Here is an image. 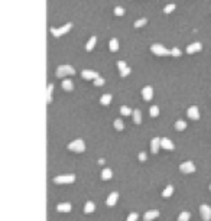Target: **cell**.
<instances>
[{"label": "cell", "instance_id": "1", "mask_svg": "<svg viewBox=\"0 0 211 221\" xmlns=\"http://www.w3.org/2000/svg\"><path fill=\"white\" fill-rule=\"evenodd\" d=\"M74 74H75V69L71 65H59L57 68V72H55V75L58 78H64L67 75H74Z\"/></svg>", "mask_w": 211, "mask_h": 221}, {"label": "cell", "instance_id": "2", "mask_svg": "<svg viewBox=\"0 0 211 221\" xmlns=\"http://www.w3.org/2000/svg\"><path fill=\"white\" fill-rule=\"evenodd\" d=\"M68 150L75 152V153H83L84 150H85V143H84V140H81V139H75L74 142H71L68 145Z\"/></svg>", "mask_w": 211, "mask_h": 221}, {"label": "cell", "instance_id": "3", "mask_svg": "<svg viewBox=\"0 0 211 221\" xmlns=\"http://www.w3.org/2000/svg\"><path fill=\"white\" fill-rule=\"evenodd\" d=\"M75 181V175L69 173V175H59L54 178V182L58 185H65V184H72Z\"/></svg>", "mask_w": 211, "mask_h": 221}, {"label": "cell", "instance_id": "4", "mask_svg": "<svg viewBox=\"0 0 211 221\" xmlns=\"http://www.w3.org/2000/svg\"><path fill=\"white\" fill-rule=\"evenodd\" d=\"M151 51H152V54H155V55H158V56H168V55H171L169 49H166L165 46L161 45V44H153V45L151 46Z\"/></svg>", "mask_w": 211, "mask_h": 221}, {"label": "cell", "instance_id": "5", "mask_svg": "<svg viewBox=\"0 0 211 221\" xmlns=\"http://www.w3.org/2000/svg\"><path fill=\"white\" fill-rule=\"evenodd\" d=\"M72 28V23H67V25H64V26H61V28H51V33H52V36L55 38H61L62 35H65L67 32H69Z\"/></svg>", "mask_w": 211, "mask_h": 221}, {"label": "cell", "instance_id": "6", "mask_svg": "<svg viewBox=\"0 0 211 221\" xmlns=\"http://www.w3.org/2000/svg\"><path fill=\"white\" fill-rule=\"evenodd\" d=\"M179 171L184 172V173H194L195 172V165H194V162L187 161V162H184V163L179 165Z\"/></svg>", "mask_w": 211, "mask_h": 221}, {"label": "cell", "instance_id": "7", "mask_svg": "<svg viewBox=\"0 0 211 221\" xmlns=\"http://www.w3.org/2000/svg\"><path fill=\"white\" fill-rule=\"evenodd\" d=\"M200 214H201V218H203L204 221H210L211 220V207L203 204V205L200 207Z\"/></svg>", "mask_w": 211, "mask_h": 221}, {"label": "cell", "instance_id": "8", "mask_svg": "<svg viewBox=\"0 0 211 221\" xmlns=\"http://www.w3.org/2000/svg\"><path fill=\"white\" fill-rule=\"evenodd\" d=\"M201 49H203V45H201L200 42H194V44H191V45L187 46V49H185V52L187 54H195V52H200Z\"/></svg>", "mask_w": 211, "mask_h": 221}, {"label": "cell", "instance_id": "9", "mask_svg": "<svg viewBox=\"0 0 211 221\" xmlns=\"http://www.w3.org/2000/svg\"><path fill=\"white\" fill-rule=\"evenodd\" d=\"M81 75H83L84 80H93V81L100 77V75L95 71H93V69H83V71H81Z\"/></svg>", "mask_w": 211, "mask_h": 221}, {"label": "cell", "instance_id": "10", "mask_svg": "<svg viewBox=\"0 0 211 221\" xmlns=\"http://www.w3.org/2000/svg\"><path fill=\"white\" fill-rule=\"evenodd\" d=\"M187 114H188L189 119L192 120H198L200 119V110H198V107L197 105H191L188 109V111H187Z\"/></svg>", "mask_w": 211, "mask_h": 221}, {"label": "cell", "instance_id": "11", "mask_svg": "<svg viewBox=\"0 0 211 221\" xmlns=\"http://www.w3.org/2000/svg\"><path fill=\"white\" fill-rule=\"evenodd\" d=\"M117 67H119V69H120L121 77H127V75L130 74V68L126 65L125 61H119V62H117Z\"/></svg>", "mask_w": 211, "mask_h": 221}, {"label": "cell", "instance_id": "12", "mask_svg": "<svg viewBox=\"0 0 211 221\" xmlns=\"http://www.w3.org/2000/svg\"><path fill=\"white\" fill-rule=\"evenodd\" d=\"M142 95H143V100H146V101H151L152 98H153V88H152L151 85L145 87L143 90H142Z\"/></svg>", "mask_w": 211, "mask_h": 221}, {"label": "cell", "instance_id": "13", "mask_svg": "<svg viewBox=\"0 0 211 221\" xmlns=\"http://www.w3.org/2000/svg\"><path fill=\"white\" fill-rule=\"evenodd\" d=\"M161 147L165 150H173L175 149V146H173V143L171 142L168 137H162L161 139Z\"/></svg>", "mask_w": 211, "mask_h": 221}, {"label": "cell", "instance_id": "14", "mask_svg": "<svg viewBox=\"0 0 211 221\" xmlns=\"http://www.w3.org/2000/svg\"><path fill=\"white\" fill-rule=\"evenodd\" d=\"M117 201H119V194H117V192H111V194L109 195L107 201H106V204H107V207H114Z\"/></svg>", "mask_w": 211, "mask_h": 221}, {"label": "cell", "instance_id": "15", "mask_svg": "<svg viewBox=\"0 0 211 221\" xmlns=\"http://www.w3.org/2000/svg\"><path fill=\"white\" fill-rule=\"evenodd\" d=\"M159 147H161V139L153 137L151 140V152H152V153H158Z\"/></svg>", "mask_w": 211, "mask_h": 221}, {"label": "cell", "instance_id": "16", "mask_svg": "<svg viewBox=\"0 0 211 221\" xmlns=\"http://www.w3.org/2000/svg\"><path fill=\"white\" fill-rule=\"evenodd\" d=\"M158 217H159V211L158 210H151L143 215V220L145 221H152V220H155V218H158Z\"/></svg>", "mask_w": 211, "mask_h": 221}, {"label": "cell", "instance_id": "17", "mask_svg": "<svg viewBox=\"0 0 211 221\" xmlns=\"http://www.w3.org/2000/svg\"><path fill=\"white\" fill-rule=\"evenodd\" d=\"M71 204L69 203H62V204H58L57 205V211L58 213H69L71 211Z\"/></svg>", "mask_w": 211, "mask_h": 221}, {"label": "cell", "instance_id": "18", "mask_svg": "<svg viewBox=\"0 0 211 221\" xmlns=\"http://www.w3.org/2000/svg\"><path fill=\"white\" fill-rule=\"evenodd\" d=\"M95 42H97V38H95V36H91L90 39H88V42H87V45H85V49L88 51V52H91V51L94 49Z\"/></svg>", "mask_w": 211, "mask_h": 221}, {"label": "cell", "instance_id": "19", "mask_svg": "<svg viewBox=\"0 0 211 221\" xmlns=\"http://www.w3.org/2000/svg\"><path fill=\"white\" fill-rule=\"evenodd\" d=\"M111 176H113V172H111V169L106 168V169H103V171H101V179H103V181L111 179Z\"/></svg>", "mask_w": 211, "mask_h": 221}, {"label": "cell", "instance_id": "20", "mask_svg": "<svg viewBox=\"0 0 211 221\" xmlns=\"http://www.w3.org/2000/svg\"><path fill=\"white\" fill-rule=\"evenodd\" d=\"M94 210H95L94 203H93V201H87L85 205H84V213H85V214H91Z\"/></svg>", "mask_w": 211, "mask_h": 221}, {"label": "cell", "instance_id": "21", "mask_svg": "<svg viewBox=\"0 0 211 221\" xmlns=\"http://www.w3.org/2000/svg\"><path fill=\"white\" fill-rule=\"evenodd\" d=\"M62 88L65 91H72L74 90V83H72L71 80H64L62 81Z\"/></svg>", "mask_w": 211, "mask_h": 221}, {"label": "cell", "instance_id": "22", "mask_svg": "<svg viewBox=\"0 0 211 221\" xmlns=\"http://www.w3.org/2000/svg\"><path fill=\"white\" fill-rule=\"evenodd\" d=\"M111 94H104V95H101V98H100V103H101L103 105H109L110 103H111Z\"/></svg>", "mask_w": 211, "mask_h": 221}, {"label": "cell", "instance_id": "23", "mask_svg": "<svg viewBox=\"0 0 211 221\" xmlns=\"http://www.w3.org/2000/svg\"><path fill=\"white\" fill-rule=\"evenodd\" d=\"M52 91H54V85L52 84H49L48 90H46V103H48V104L52 103Z\"/></svg>", "mask_w": 211, "mask_h": 221}, {"label": "cell", "instance_id": "24", "mask_svg": "<svg viewBox=\"0 0 211 221\" xmlns=\"http://www.w3.org/2000/svg\"><path fill=\"white\" fill-rule=\"evenodd\" d=\"M109 46H110V51H111V52H117V51H119V41H117V39H111Z\"/></svg>", "mask_w": 211, "mask_h": 221}, {"label": "cell", "instance_id": "25", "mask_svg": "<svg viewBox=\"0 0 211 221\" xmlns=\"http://www.w3.org/2000/svg\"><path fill=\"white\" fill-rule=\"evenodd\" d=\"M189 218H191V214H189L188 211H182V213L178 215V221H189Z\"/></svg>", "mask_w": 211, "mask_h": 221}, {"label": "cell", "instance_id": "26", "mask_svg": "<svg viewBox=\"0 0 211 221\" xmlns=\"http://www.w3.org/2000/svg\"><path fill=\"white\" fill-rule=\"evenodd\" d=\"M133 120H135L136 124L142 123V113H140L139 110H135V111H133Z\"/></svg>", "mask_w": 211, "mask_h": 221}, {"label": "cell", "instance_id": "27", "mask_svg": "<svg viewBox=\"0 0 211 221\" xmlns=\"http://www.w3.org/2000/svg\"><path fill=\"white\" fill-rule=\"evenodd\" d=\"M172 194H173V187H172V185H168V187H166L165 189L162 191V197H165V198L171 197Z\"/></svg>", "mask_w": 211, "mask_h": 221}, {"label": "cell", "instance_id": "28", "mask_svg": "<svg viewBox=\"0 0 211 221\" xmlns=\"http://www.w3.org/2000/svg\"><path fill=\"white\" fill-rule=\"evenodd\" d=\"M175 129H177L178 131H182L187 129V123H185L184 120H178L177 123H175Z\"/></svg>", "mask_w": 211, "mask_h": 221}, {"label": "cell", "instance_id": "29", "mask_svg": "<svg viewBox=\"0 0 211 221\" xmlns=\"http://www.w3.org/2000/svg\"><path fill=\"white\" fill-rule=\"evenodd\" d=\"M114 129L119 131H121L123 129H125V124H123V121H121V119H116L114 120Z\"/></svg>", "mask_w": 211, "mask_h": 221}, {"label": "cell", "instance_id": "30", "mask_svg": "<svg viewBox=\"0 0 211 221\" xmlns=\"http://www.w3.org/2000/svg\"><path fill=\"white\" fill-rule=\"evenodd\" d=\"M149 114H151V117H158L159 116V107L158 105H152L151 109H149Z\"/></svg>", "mask_w": 211, "mask_h": 221}, {"label": "cell", "instance_id": "31", "mask_svg": "<svg viewBox=\"0 0 211 221\" xmlns=\"http://www.w3.org/2000/svg\"><path fill=\"white\" fill-rule=\"evenodd\" d=\"M120 113H121V116H130V114H133V111L129 109L127 105H121Z\"/></svg>", "mask_w": 211, "mask_h": 221}, {"label": "cell", "instance_id": "32", "mask_svg": "<svg viewBox=\"0 0 211 221\" xmlns=\"http://www.w3.org/2000/svg\"><path fill=\"white\" fill-rule=\"evenodd\" d=\"M147 23V19H139V20H136L135 22V28H142V26H145Z\"/></svg>", "mask_w": 211, "mask_h": 221}, {"label": "cell", "instance_id": "33", "mask_svg": "<svg viewBox=\"0 0 211 221\" xmlns=\"http://www.w3.org/2000/svg\"><path fill=\"white\" fill-rule=\"evenodd\" d=\"M173 10H175V4L171 3V4H168V6H165V9H163V13L169 15L171 12H173Z\"/></svg>", "mask_w": 211, "mask_h": 221}, {"label": "cell", "instance_id": "34", "mask_svg": "<svg viewBox=\"0 0 211 221\" xmlns=\"http://www.w3.org/2000/svg\"><path fill=\"white\" fill-rule=\"evenodd\" d=\"M137 218H139V214L137 213H130L127 215V220L126 221H137Z\"/></svg>", "mask_w": 211, "mask_h": 221}, {"label": "cell", "instance_id": "35", "mask_svg": "<svg viewBox=\"0 0 211 221\" xmlns=\"http://www.w3.org/2000/svg\"><path fill=\"white\" fill-rule=\"evenodd\" d=\"M114 15H116V16H123V15H125V9L119 8V6H117V8H114Z\"/></svg>", "mask_w": 211, "mask_h": 221}, {"label": "cell", "instance_id": "36", "mask_svg": "<svg viewBox=\"0 0 211 221\" xmlns=\"http://www.w3.org/2000/svg\"><path fill=\"white\" fill-rule=\"evenodd\" d=\"M93 83H94V85L101 87L103 84H104V78H101V77H98V78H95L94 81H93Z\"/></svg>", "mask_w": 211, "mask_h": 221}, {"label": "cell", "instance_id": "37", "mask_svg": "<svg viewBox=\"0 0 211 221\" xmlns=\"http://www.w3.org/2000/svg\"><path fill=\"white\" fill-rule=\"evenodd\" d=\"M171 55L172 56H181V51H179L178 48H173L172 51H171Z\"/></svg>", "mask_w": 211, "mask_h": 221}, {"label": "cell", "instance_id": "38", "mask_svg": "<svg viewBox=\"0 0 211 221\" xmlns=\"http://www.w3.org/2000/svg\"><path fill=\"white\" fill-rule=\"evenodd\" d=\"M139 161H140V162H145V161H146V153H145V152H140V153H139Z\"/></svg>", "mask_w": 211, "mask_h": 221}, {"label": "cell", "instance_id": "39", "mask_svg": "<svg viewBox=\"0 0 211 221\" xmlns=\"http://www.w3.org/2000/svg\"><path fill=\"white\" fill-rule=\"evenodd\" d=\"M210 189H211V185H210Z\"/></svg>", "mask_w": 211, "mask_h": 221}]
</instances>
